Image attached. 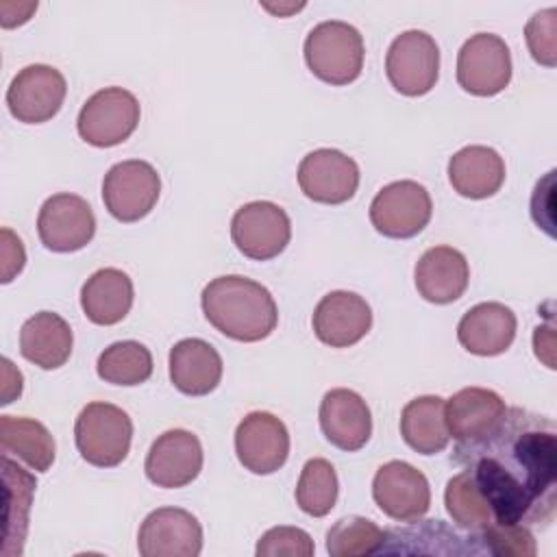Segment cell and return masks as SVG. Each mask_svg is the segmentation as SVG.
Returning a JSON list of instances; mask_svg holds the SVG:
<instances>
[{"mask_svg": "<svg viewBox=\"0 0 557 557\" xmlns=\"http://www.w3.org/2000/svg\"><path fill=\"white\" fill-rule=\"evenodd\" d=\"M392 87L409 98L429 94L440 76V48L426 30H405L394 37L385 54Z\"/></svg>", "mask_w": 557, "mask_h": 557, "instance_id": "cell-6", "label": "cell"}, {"mask_svg": "<svg viewBox=\"0 0 557 557\" xmlns=\"http://www.w3.org/2000/svg\"><path fill=\"white\" fill-rule=\"evenodd\" d=\"M418 294L433 305H448L463 296L470 281V265L461 250L433 246L424 250L413 268Z\"/></svg>", "mask_w": 557, "mask_h": 557, "instance_id": "cell-21", "label": "cell"}, {"mask_svg": "<svg viewBox=\"0 0 557 557\" xmlns=\"http://www.w3.org/2000/svg\"><path fill=\"white\" fill-rule=\"evenodd\" d=\"M337 492L339 481L331 461L313 457L302 466L296 483V503L307 516H326L337 503Z\"/></svg>", "mask_w": 557, "mask_h": 557, "instance_id": "cell-31", "label": "cell"}, {"mask_svg": "<svg viewBox=\"0 0 557 557\" xmlns=\"http://www.w3.org/2000/svg\"><path fill=\"white\" fill-rule=\"evenodd\" d=\"M305 63L320 81L342 87L359 78L366 46L361 33L342 20L315 24L305 39Z\"/></svg>", "mask_w": 557, "mask_h": 557, "instance_id": "cell-3", "label": "cell"}, {"mask_svg": "<svg viewBox=\"0 0 557 557\" xmlns=\"http://www.w3.org/2000/svg\"><path fill=\"white\" fill-rule=\"evenodd\" d=\"M133 420L111 403H89L74 422V442L81 457L96 468L120 466L131 450Z\"/></svg>", "mask_w": 557, "mask_h": 557, "instance_id": "cell-4", "label": "cell"}, {"mask_svg": "<svg viewBox=\"0 0 557 557\" xmlns=\"http://www.w3.org/2000/svg\"><path fill=\"white\" fill-rule=\"evenodd\" d=\"M235 455L252 474H272L285 466L289 433L270 411H250L235 429Z\"/></svg>", "mask_w": 557, "mask_h": 557, "instance_id": "cell-15", "label": "cell"}, {"mask_svg": "<svg viewBox=\"0 0 557 557\" xmlns=\"http://www.w3.org/2000/svg\"><path fill=\"white\" fill-rule=\"evenodd\" d=\"M137 548L141 557H198L202 550V527L187 509L159 507L144 518Z\"/></svg>", "mask_w": 557, "mask_h": 557, "instance_id": "cell-16", "label": "cell"}, {"mask_svg": "<svg viewBox=\"0 0 557 557\" xmlns=\"http://www.w3.org/2000/svg\"><path fill=\"white\" fill-rule=\"evenodd\" d=\"M200 305L209 324L235 342H261L278 322L270 289L242 274L209 281L200 294Z\"/></svg>", "mask_w": 557, "mask_h": 557, "instance_id": "cell-2", "label": "cell"}, {"mask_svg": "<svg viewBox=\"0 0 557 557\" xmlns=\"http://www.w3.org/2000/svg\"><path fill=\"white\" fill-rule=\"evenodd\" d=\"M41 244L52 252H76L96 233V215L89 202L76 194H54L44 200L37 215Z\"/></svg>", "mask_w": 557, "mask_h": 557, "instance_id": "cell-13", "label": "cell"}, {"mask_svg": "<svg viewBox=\"0 0 557 557\" xmlns=\"http://www.w3.org/2000/svg\"><path fill=\"white\" fill-rule=\"evenodd\" d=\"M444 505L453 522L470 533H479L494 524L492 509L474 485L468 470H461L448 479L444 490Z\"/></svg>", "mask_w": 557, "mask_h": 557, "instance_id": "cell-30", "label": "cell"}, {"mask_svg": "<svg viewBox=\"0 0 557 557\" xmlns=\"http://www.w3.org/2000/svg\"><path fill=\"white\" fill-rule=\"evenodd\" d=\"M359 165L352 157L335 148H318L302 157L298 165L300 191L322 205H342L359 187Z\"/></svg>", "mask_w": 557, "mask_h": 557, "instance_id": "cell-14", "label": "cell"}, {"mask_svg": "<svg viewBox=\"0 0 557 557\" xmlns=\"http://www.w3.org/2000/svg\"><path fill=\"white\" fill-rule=\"evenodd\" d=\"M161 194L157 170L141 159H126L109 168L102 181V202L120 222H137L146 218Z\"/></svg>", "mask_w": 557, "mask_h": 557, "instance_id": "cell-8", "label": "cell"}, {"mask_svg": "<svg viewBox=\"0 0 557 557\" xmlns=\"http://www.w3.org/2000/svg\"><path fill=\"white\" fill-rule=\"evenodd\" d=\"M516 313L503 302H479L457 324L459 344L479 357L503 355L516 339Z\"/></svg>", "mask_w": 557, "mask_h": 557, "instance_id": "cell-22", "label": "cell"}, {"mask_svg": "<svg viewBox=\"0 0 557 557\" xmlns=\"http://www.w3.org/2000/svg\"><path fill=\"white\" fill-rule=\"evenodd\" d=\"M133 281L117 268L96 270L81 287L83 313L98 326L122 322L133 307Z\"/></svg>", "mask_w": 557, "mask_h": 557, "instance_id": "cell-26", "label": "cell"}, {"mask_svg": "<svg viewBox=\"0 0 557 557\" xmlns=\"http://www.w3.org/2000/svg\"><path fill=\"white\" fill-rule=\"evenodd\" d=\"M383 544L385 531L363 516L339 518L326 533V553L331 557L374 555Z\"/></svg>", "mask_w": 557, "mask_h": 557, "instance_id": "cell-32", "label": "cell"}, {"mask_svg": "<svg viewBox=\"0 0 557 557\" xmlns=\"http://www.w3.org/2000/svg\"><path fill=\"white\" fill-rule=\"evenodd\" d=\"M74 335L70 324L54 311L30 315L20 329V352L41 370L65 366L72 355Z\"/></svg>", "mask_w": 557, "mask_h": 557, "instance_id": "cell-25", "label": "cell"}, {"mask_svg": "<svg viewBox=\"0 0 557 557\" xmlns=\"http://www.w3.org/2000/svg\"><path fill=\"white\" fill-rule=\"evenodd\" d=\"M26 261L24 246L13 231L2 228V283H11L15 274L22 272Z\"/></svg>", "mask_w": 557, "mask_h": 557, "instance_id": "cell-36", "label": "cell"}, {"mask_svg": "<svg viewBox=\"0 0 557 557\" xmlns=\"http://www.w3.org/2000/svg\"><path fill=\"white\" fill-rule=\"evenodd\" d=\"M455 461L487 500L494 524H548L557 505V429L546 416L507 407L479 442L457 444Z\"/></svg>", "mask_w": 557, "mask_h": 557, "instance_id": "cell-1", "label": "cell"}, {"mask_svg": "<svg viewBox=\"0 0 557 557\" xmlns=\"http://www.w3.org/2000/svg\"><path fill=\"white\" fill-rule=\"evenodd\" d=\"M481 542V550L505 557H535L537 546L527 524H490L487 529L472 533Z\"/></svg>", "mask_w": 557, "mask_h": 557, "instance_id": "cell-33", "label": "cell"}, {"mask_svg": "<svg viewBox=\"0 0 557 557\" xmlns=\"http://www.w3.org/2000/svg\"><path fill=\"white\" fill-rule=\"evenodd\" d=\"M372 498L379 509L396 522H413L431 507L426 476L407 461L383 463L372 479Z\"/></svg>", "mask_w": 557, "mask_h": 557, "instance_id": "cell-12", "label": "cell"}, {"mask_svg": "<svg viewBox=\"0 0 557 557\" xmlns=\"http://www.w3.org/2000/svg\"><path fill=\"white\" fill-rule=\"evenodd\" d=\"M511 81V52L494 33H476L463 41L457 54V83L481 98L500 94Z\"/></svg>", "mask_w": 557, "mask_h": 557, "instance_id": "cell-10", "label": "cell"}, {"mask_svg": "<svg viewBox=\"0 0 557 557\" xmlns=\"http://www.w3.org/2000/svg\"><path fill=\"white\" fill-rule=\"evenodd\" d=\"M315 553L311 535L300 527H272L268 529L255 548L257 557H311Z\"/></svg>", "mask_w": 557, "mask_h": 557, "instance_id": "cell-34", "label": "cell"}, {"mask_svg": "<svg viewBox=\"0 0 557 557\" xmlns=\"http://www.w3.org/2000/svg\"><path fill=\"white\" fill-rule=\"evenodd\" d=\"M320 429L339 450L355 453L372 435V413L368 403L348 387L329 389L320 400Z\"/></svg>", "mask_w": 557, "mask_h": 557, "instance_id": "cell-19", "label": "cell"}, {"mask_svg": "<svg viewBox=\"0 0 557 557\" xmlns=\"http://www.w3.org/2000/svg\"><path fill=\"white\" fill-rule=\"evenodd\" d=\"M172 385L187 396L211 394L224 372L220 352L200 337H187L170 348L168 357Z\"/></svg>", "mask_w": 557, "mask_h": 557, "instance_id": "cell-23", "label": "cell"}, {"mask_svg": "<svg viewBox=\"0 0 557 557\" xmlns=\"http://www.w3.org/2000/svg\"><path fill=\"white\" fill-rule=\"evenodd\" d=\"M433 213V200L416 181H394L379 189L370 202L372 226L392 239H409L422 233Z\"/></svg>", "mask_w": 557, "mask_h": 557, "instance_id": "cell-9", "label": "cell"}, {"mask_svg": "<svg viewBox=\"0 0 557 557\" xmlns=\"http://www.w3.org/2000/svg\"><path fill=\"white\" fill-rule=\"evenodd\" d=\"M65 94L67 83L57 67L33 63L13 76L7 89V107L17 122L41 124L59 113Z\"/></svg>", "mask_w": 557, "mask_h": 557, "instance_id": "cell-11", "label": "cell"}, {"mask_svg": "<svg viewBox=\"0 0 557 557\" xmlns=\"http://www.w3.org/2000/svg\"><path fill=\"white\" fill-rule=\"evenodd\" d=\"M448 181L463 198H490L505 183V161L490 146H466L448 159Z\"/></svg>", "mask_w": 557, "mask_h": 557, "instance_id": "cell-24", "label": "cell"}, {"mask_svg": "<svg viewBox=\"0 0 557 557\" xmlns=\"http://www.w3.org/2000/svg\"><path fill=\"white\" fill-rule=\"evenodd\" d=\"M202 444L185 429H170L161 433L146 455V476L157 487H185L202 470Z\"/></svg>", "mask_w": 557, "mask_h": 557, "instance_id": "cell-17", "label": "cell"}, {"mask_svg": "<svg viewBox=\"0 0 557 557\" xmlns=\"http://www.w3.org/2000/svg\"><path fill=\"white\" fill-rule=\"evenodd\" d=\"M96 372L104 383L111 385H141L152 374V355L144 344L135 339H122L107 346L98 355Z\"/></svg>", "mask_w": 557, "mask_h": 557, "instance_id": "cell-29", "label": "cell"}, {"mask_svg": "<svg viewBox=\"0 0 557 557\" xmlns=\"http://www.w3.org/2000/svg\"><path fill=\"white\" fill-rule=\"evenodd\" d=\"M507 413L505 400L487 387H463L446 400V424L457 444L490 435Z\"/></svg>", "mask_w": 557, "mask_h": 557, "instance_id": "cell-20", "label": "cell"}, {"mask_svg": "<svg viewBox=\"0 0 557 557\" xmlns=\"http://www.w3.org/2000/svg\"><path fill=\"white\" fill-rule=\"evenodd\" d=\"M533 348L537 359L546 363V368L555 370V359H553V326H537L533 333Z\"/></svg>", "mask_w": 557, "mask_h": 557, "instance_id": "cell-37", "label": "cell"}, {"mask_svg": "<svg viewBox=\"0 0 557 557\" xmlns=\"http://www.w3.org/2000/svg\"><path fill=\"white\" fill-rule=\"evenodd\" d=\"M400 435L420 455H435L448 446L446 400L435 394L418 396L403 407Z\"/></svg>", "mask_w": 557, "mask_h": 557, "instance_id": "cell-27", "label": "cell"}, {"mask_svg": "<svg viewBox=\"0 0 557 557\" xmlns=\"http://www.w3.org/2000/svg\"><path fill=\"white\" fill-rule=\"evenodd\" d=\"M313 333L331 348H348L372 329V309L363 296L346 289L329 292L313 309Z\"/></svg>", "mask_w": 557, "mask_h": 557, "instance_id": "cell-18", "label": "cell"}, {"mask_svg": "<svg viewBox=\"0 0 557 557\" xmlns=\"http://www.w3.org/2000/svg\"><path fill=\"white\" fill-rule=\"evenodd\" d=\"M0 450L4 457L24 461L35 472H46L57 457L50 431L33 418L0 416Z\"/></svg>", "mask_w": 557, "mask_h": 557, "instance_id": "cell-28", "label": "cell"}, {"mask_svg": "<svg viewBox=\"0 0 557 557\" xmlns=\"http://www.w3.org/2000/svg\"><path fill=\"white\" fill-rule=\"evenodd\" d=\"M139 100L124 87H104L91 94L78 111L76 128L83 141L111 148L126 141L139 124Z\"/></svg>", "mask_w": 557, "mask_h": 557, "instance_id": "cell-5", "label": "cell"}, {"mask_svg": "<svg viewBox=\"0 0 557 557\" xmlns=\"http://www.w3.org/2000/svg\"><path fill=\"white\" fill-rule=\"evenodd\" d=\"M557 9L548 7L544 11L533 13V17L524 26V39L531 57L546 67H555L557 63Z\"/></svg>", "mask_w": 557, "mask_h": 557, "instance_id": "cell-35", "label": "cell"}, {"mask_svg": "<svg viewBox=\"0 0 557 557\" xmlns=\"http://www.w3.org/2000/svg\"><path fill=\"white\" fill-rule=\"evenodd\" d=\"M231 239L235 248L255 261L278 257L292 239V222L283 207L270 200L242 205L231 220Z\"/></svg>", "mask_w": 557, "mask_h": 557, "instance_id": "cell-7", "label": "cell"}]
</instances>
